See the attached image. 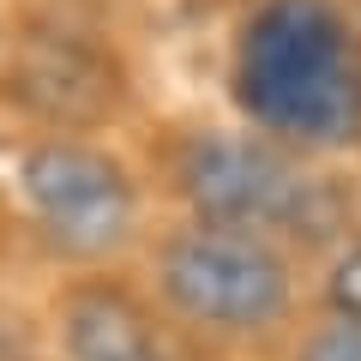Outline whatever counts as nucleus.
I'll return each instance as SVG.
<instances>
[{
	"label": "nucleus",
	"mask_w": 361,
	"mask_h": 361,
	"mask_svg": "<svg viewBox=\"0 0 361 361\" xmlns=\"http://www.w3.org/2000/svg\"><path fill=\"white\" fill-rule=\"evenodd\" d=\"M61 355L66 361H163L151 313L109 277H85L61 295Z\"/></svg>",
	"instance_id": "423d86ee"
},
{
	"label": "nucleus",
	"mask_w": 361,
	"mask_h": 361,
	"mask_svg": "<svg viewBox=\"0 0 361 361\" xmlns=\"http://www.w3.org/2000/svg\"><path fill=\"white\" fill-rule=\"evenodd\" d=\"M18 193L61 259H109L139 229V187L127 163L90 139H42L18 163Z\"/></svg>",
	"instance_id": "20e7f679"
},
{
	"label": "nucleus",
	"mask_w": 361,
	"mask_h": 361,
	"mask_svg": "<svg viewBox=\"0 0 361 361\" xmlns=\"http://www.w3.org/2000/svg\"><path fill=\"white\" fill-rule=\"evenodd\" d=\"M6 90L25 115L54 127V139H73L85 127H103L121 109V66L109 49L73 30H30L6 61Z\"/></svg>",
	"instance_id": "39448f33"
},
{
	"label": "nucleus",
	"mask_w": 361,
	"mask_h": 361,
	"mask_svg": "<svg viewBox=\"0 0 361 361\" xmlns=\"http://www.w3.org/2000/svg\"><path fill=\"white\" fill-rule=\"evenodd\" d=\"M355 6H361V0H355Z\"/></svg>",
	"instance_id": "1a4fd4ad"
},
{
	"label": "nucleus",
	"mask_w": 361,
	"mask_h": 361,
	"mask_svg": "<svg viewBox=\"0 0 361 361\" xmlns=\"http://www.w3.org/2000/svg\"><path fill=\"white\" fill-rule=\"evenodd\" d=\"M157 289L187 325L211 337H265L289 319L295 271L265 235L187 223L157 253Z\"/></svg>",
	"instance_id": "7ed1b4c3"
},
{
	"label": "nucleus",
	"mask_w": 361,
	"mask_h": 361,
	"mask_svg": "<svg viewBox=\"0 0 361 361\" xmlns=\"http://www.w3.org/2000/svg\"><path fill=\"white\" fill-rule=\"evenodd\" d=\"M325 307L331 319H361V241H349L325 271Z\"/></svg>",
	"instance_id": "0eeeda50"
},
{
	"label": "nucleus",
	"mask_w": 361,
	"mask_h": 361,
	"mask_svg": "<svg viewBox=\"0 0 361 361\" xmlns=\"http://www.w3.org/2000/svg\"><path fill=\"white\" fill-rule=\"evenodd\" d=\"M235 97L265 139L295 157L355 145L361 54L337 0H259L235 49Z\"/></svg>",
	"instance_id": "f257e3e1"
},
{
	"label": "nucleus",
	"mask_w": 361,
	"mask_h": 361,
	"mask_svg": "<svg viewBox=\"0 0 361 361\" xmlns=\"http://www.w3.org/2000/svg\"><path fill=\"white\" fill-rule=\"evenodd\" d=\"M180 199L193 205V223L247 235H289V241H331L349 217L337 180L313 175L289 145L265 133H193L180 145Z\"/></svg>",
	"instance_id": "f03ea898"
},
{
	"label": "nucleus",
	"mask_w": 361,
	"mask_h": 361,
	"mask_svg": "<svg viewBox=\"0 0 361 361\" xmlns=\"http://www.w3.org/2000/svg\"><path fill=\"white\" fill-rule=\"evenodd\" d=\"M295 361H361V319H325L301 337Z\"/></svg>",
	"instance_id": "6e6552de"
}]
</instances>
